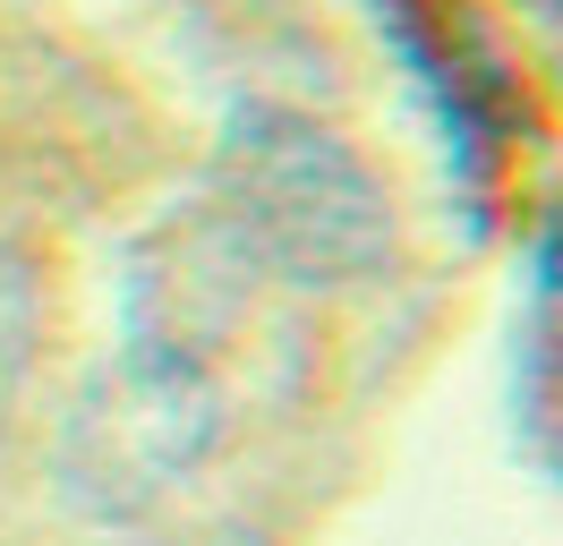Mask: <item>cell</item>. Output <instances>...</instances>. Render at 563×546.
Listing matches in <instances>:
<instances>
[{"label":"cell","instance_id":"7a4b0ae2","mask_svg":"<svg viewBox=\"0 0 563 546\" xmlns=\"http://www.w3.org/2000/svg\"><path fill=\"white\" fill-rule=\"evenodd\" d=\"M222 436H231L222 359L120 334V359L77 393L60 427V495L95 521H137L179 478L206 470Z\"/></svg>","mask_w":563,"mask_h":546},{"label":"cell","instance_id":"6da1fadb","mask_svg":"<svg viewBox=\"0 0 563 546\" xmlns=\"http://www.w3.org/2000/svg\"><path fill=\"white\" fill-rule=\"evenodd\" d=\"M213 231L290 291H367L393 265V197L351 136L247 102L213 145Z\"/></svg>","mask_w":563,"mask_h":546},{"label":"cell","instance_id":"3957f363","mask_svg":"<svg viewBox=\"0 0 563 546\" xmlns=\"http://www.w3.org/2000/svg\"><path fill=\"white\" fill-rule=\"evenodd\" d=\"M351 9L376 26V43L410 77L427 129H435L461 222L487 231L495 205H504V179H512V163L529 145L521 61L504 52V34L487 26L478 0H351Z\"/></svg>","mask_w":563,"mask_h":546},{"label":"cell","instance_id":"277c9868","mask_svg":"<svg viewBox=\"0 0 563 546\" xmlns=\"http://www.w3.org/2000/svg\"><path fill=\"white\" fill-rule=\"evenodd\" d=\"M529 282H538V299L563 316V197H547L538 222H529Z\"/></svg>","mask_w":563,"mask_h":546}]
</instances>
